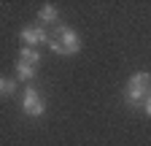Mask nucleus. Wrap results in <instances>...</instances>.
Here are the masks:
<instances>
[{
  "label": "nucleus",
  "mask_w": 151,
  "mask_h": 146,
  "mask_svg": "<svg viewBox=\"0 0 151 146\" xmlns=\"http://www.w3.org/2000/svg\"><path fill=\"white\" fill-rule=\"evenodd\" d=\"M54 54H76L81 49V41L78 35H76V30L70 27H57L54 33H49V43H46Z\"/></svg>",
  "instance_id": "f257e3e1"
},
{
  "label": "nucleus",
  "mask_w": 151,
  "mask_h": 146,
  "mask_svg": "<svg viewBox=\"0 0 151 146\" xmlns=\"http://www.w3.org/2000/svg\"><path fill=\"white\" fill-rule=\"evenodd\" d=\"M148 98H151V76L140 70L127 84V103L129 106H138V103H146Z\"/></svg>",
  "instance_id": "f03ea898"
},
{
  "label": "nucleus",
  "mask_w": 151,
  "mask_h": 146,
  "mask_svg": "<svg viewBox=\"0 0 151 146\" xmlns=\"http://www.w3.org/2000/svg\"><path fill=\"white\" fill-rule=\"evenodd\" d=\"M38 65H41V54L35 49H30V46H24L19 51V60H16V76L19 79H32Z\"/></svg>",
  "instance_id": "7ed1b4c3"
},
{
  "label": "nucleus",
  "mask_w": 151,
  "mask_h": 146,
  "mask_svg": "<svg viewBox=\"0 0 151 146\" xmlns=\"http://www.w3.org/2000/svg\"><path fill=\"white\" fill-rule=\"evenodd\" d=\"M22 111L30 114V116H43L46 108H43V100H41V95H38L35 87L24 89V95H22Z\"/></svg>",
  "instance_id": "20e7f679"
},
{
  "label": "nucleus",
  "mask_w": 151,
  "mask_h": 146,
  "mask_svg": "<svg viewBox=\"0 0 151 146\" xmlns=\"http://www.w3.org/2000/svg\"><path fill=\"white\" fill-rule=\"evenodd\" d=\"M19 35H22V43H27L30 49H35L38 43H49V33L41 25H30V27H24Z\"/></svg>",
  "instance_id": "39448f33"
},
{
  "label": "nucleus",
  "mask_w": 151,
  "mask_h": 146,
  "mask_svg": "<svg viewBox=\"0 0 151 146\" xmlns=\"http://www.w3.org/2000/svg\"><path fill=\"white\" fill-rule=\"evenodd\" d=\"M38 16H41V22H57V16H60V11H57L54 6H43Z\"/></svg>",
  "instance_id": "423d86ee"
},
{
  "label": "nucleus",
  "mask_w": 151,
  "mask_h": 146,
  "mask_svg": "<svg viewBox=\"0 0 151 146\" xmlns=\"http://www.w3.org/2000/svg\"><path fill=\"white\" fill-rule=\"evenodd\" d=\"M14 89H16V84L11 81V79H0V95H14Z\"/></svg>",
  "instance_id": "0eeeda50"
},
{
  "label": "nucleus",
  "mask_w": 151,
  "mask_h": 146,
  "mask_svg": "<svg viewBox=\"0 0 151 146\" xmlns=\"http://www.w3.org/2000/svg\"><path fill=\"white\" fill-rule=\"evenodd\" d=\"M143 106H146V114H148V116H151V98H148V100H146V103H143Z\"/></svg>",
  "instance_id": "6e6552de"
}]
</instances>
